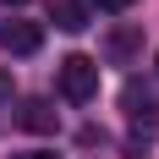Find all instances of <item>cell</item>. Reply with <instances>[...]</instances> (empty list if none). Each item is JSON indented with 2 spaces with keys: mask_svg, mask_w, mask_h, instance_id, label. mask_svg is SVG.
I'll return each mask as SVG.
<instances>
[{
  "mask_svg": "<svg viewBox=\"0 0 159 159\" xmlns=\"http://www.w3.org/2000/svg\"><path fill=\"white\" fill-rule=\"evenodd\" d=\"M55 82H61V99H66V104H88V99L99 93V61H93V55H66Z\"/></svg>",
  "mask_w": 159,
  "mask_h": 159,
  "instance_id": "obj_1",
  "label": "cell"
},
{
  "mask_svg": "<svg viewBox=\"0 0 159 159\" xmlns=\"http://www.w3.org/2000/svg\"><path fill=\"white\" fill-rule=\"evenodd\" d=\"M121 104H126V115H132V121H137L143 132H148V126L159 121V99H154V88H143L137 77L126 82V93H121Z\"/></svg>",
  "mask_w": 159,
  "mask_h": 159,
  "instance_id": "obj_2",
  "label": "cell"
},
{
  "mask_svg": "<svg viewBox=\"0 0 159 159\" xmlns=\"http://www.w3.org/2000/svg\"><path fill=\"white\" fill-rule=\"evenodd\" d=\"M16 126H22V132H39V137H49V132L61 126V115H55V104H49V99H22Z\"/></svg>",
  "mask_w": 159,
  "mask_h": 159,
  "instance_id": "obj_3",
  "label": "cell"
},
{
  "mask_svg": "<svg viewBox=\"0 0 159 159\" xmlns=\"http://www.w3.org/2000/svg\"><path fill=\"white\" fill-rule=\"evenodd\" d=\"M39 44H44V28H39V22H0V49H11V55H33Z\"/></svg>",
  "mask_w": 159,
  "mask_h": 159,
  "instance_id": "obj_4",
  "label": "cell"
},
{
  "mask_svg": "<svg viewBox=\"0 0 159 159\" xmlns=\"http://www.w3.org/2000/svg\"><path fill=\"white\" fill-rule=\"evenodd\" d=\"M104 55H110L115 66H132L137 55H143V28H110V39H104Z\"/></svg>",
  "mask_w": 159,
  "mask_h": 159,
  "instance_id": "obj_5",
  "label": "cell"
},
{
  "mask_svg": "<svg viewBox=\"0 0 159 159\" xmlns=\"http://www.w3.org/2000/svg\"><path fill=\"white\" fill-rule=\"evenodd\" d=\"M49 22L61 33H82L88 28V6H82V0H55V6H49Z\"/></svg>",
  "mask_w": 159,
  "mask_h": 159,
  "instance_id": "obj_6",
  "label": "cell"
},
{
  "mask_svg": "<svg viewBox=\"0 0 159 159\" xmlns=\"http://www.w3.org/2000/svg\"><path fill=\"white\" fill-rule=\"evenodd\" d=\"M99 11H132V0H93Z\"/></svg>",
  "mask_w": 159,
  "mask_h": 159,
  "instance_id": "obj_7",
  "label": "cell"
},
{
  "mask_svg": "<svg viewBox=\"0 0 159 159\" xmlns=\"http://www.w3.org/2000/svg\"><path fill=\"white\" fill-rule=\"evenodd\" d=\"M0 104H11V71H0Z\"/></svg>",
  "mask_w": 159,
  "mask_h": 159,
  "instance_id": "obj_8",
  "label": "cell"
},
{
  "mask_svg": "<svg viewBox=\"0 0 159 159\" xmlns=\"http://www.w3.org/2000/svg\"><path fill=\"white\" fill-rule=\"evenodd\" d=\"M16 159H61L55 148H33V154H16Z\"/></svg>",
  "mask_w": 159,
  "mask_h": 159,
  "instance_id": "obj_9",
  "label": "cell"
},
{
  "mask_svg": "<svg viewBox=\"0 0 159 159\" xmlns=\"http://www.w3.org/2000/svg\"><path fill=\"white\" fill-rule=\"evenodd\" d=\"M0 6H28V0H0Z\"/></svg>",
  "mask_w": 159,
  "mask_h": 159,
  "instance_id": "obj_10",
  "label": "cell"
}]
</instances>
